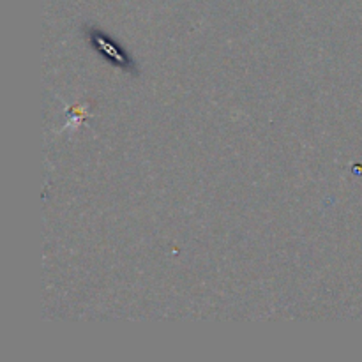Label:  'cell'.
Masks as SVG:
<instances>
[{"label":"cell","mask_w":362,"mask_h":362,"mask_svg":"<svg viewBox=\"0 0 362 362\" xmlns=\"http://www.w3.org/2000/svg\"><path fill=\"white\" fill-rule=\"evenodd\" d=\"M90 39L95 45V48L101 53H105V55H108L110 60H113V62L119 64V66L122 67H131L129 57H127L126 53H124V49L119 48L112 39H108V35L101 34V32H94Z\"/></svg>","instance_id":"cell-1"}]
</instances>
